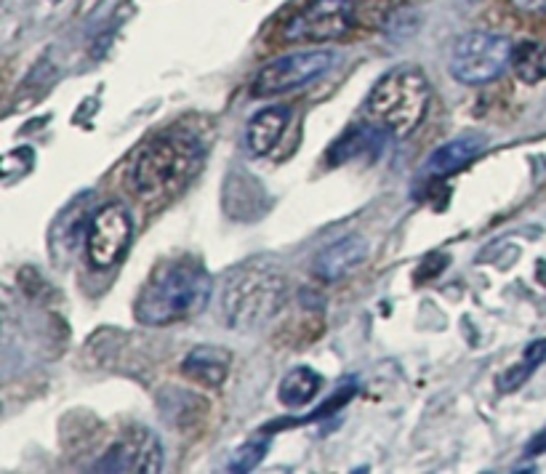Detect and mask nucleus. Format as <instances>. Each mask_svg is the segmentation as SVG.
<instances>
[{"instance_id": "nucleus-1", "label": "nucleus", "mask_w": 546, "mask_h": 474, "mask_svg": "<svg viewBox=\"0 0 546 474\" xmlns=\"http://www.w3.org/2000/svg\"><path fill=\"white\" fill-rule=\"evenodd\" d=\"M214 280L192 261H168L147 277L136 296L134 315L142 325H171L190 320L208 307Z\"/></svg>"}, {"instance_id": "nucleus-2", "label": "nucleus", "mask_w": 546, "mask_h": 474, "mask_svg": "<svg viewBox=\"0 0 546 474\" xmlns=\"http://www.w3.org/2000/svg\"><path fill=\"white\" fill-rule=\"evenodd\" d=\"M429 96L432 88L419 67H395L365 99V118L373 126L384 128L389 136L405 139L427 118Z\"/></svg>"}, {"instance_id": "nucleus-3", "label": "nucleus", "mask_w": 546, "mask_h": 474, "mask_svg": "<svg viewBox=\"0 0 546 474\" xmlns=\"http://www.w3.org/2000/svg\"><path fill=\"white\" fill-rule=\"evenodd\" d=\"M206 152L195 136H158L142 150L131 168V182L142 198H166L184 190L203 166Z\"/></svg>"}, {"instance_id": "nucleus-4", "label": "nucleus", "mask_w": 546, "mask_h": 474, "mask_svg": "<svg viewBox=\"0 0 546 474\" xmlns=\"http://www.w3.org/2000/svg\"><path fill=\"white\" fill-rule=\"evenodd\" d=\"M285 277L272 267L240 269L227 280L222 293V312L230 328H256L267 323L283 307Z\"/></svg>"}, {"instance_id": "nucleus-5", "label": "nucleus", "mask_w": 546, "mask_h": 474, "mask_svg": "<svg viewBox=\"0 0 546 474\" xmlns=\"http://www.w3.org/2000/svg\"><path fill=\"white\" fill-rule=\"evenodd\" d=\"M512 40L496 32H469L456 40L451 54L453 78L464 86H485L504 75L512 64Z\"/></svg>"}, {"instance_id": "nucleus-6", "label": "nucleus", "mask_w": 546, "mask_h": 474, "mask_svg": "<svg viewBox=\"0 0 546 474\" xmlns=\"http://www.w3.org/2000/svg\"><path fill=\"white\" fill-rule=\"evenodd\" d=\"M355 22L352 0H304L280 27L288 43H325L347 35Z\"/></svg>"}, {"instance_id": "nucleus-7", "label": "nucleus", "mask_w": 546, "mask_h": 474, "mask_svg": "<svg viewBox=\"0 0 546 474\" xmlns=\"http://www.w3.org/2000/svg\"><path fill=\"white\" fill-rule=\"evenodd\" d=\"M333 62H336V54H331V51H299V54L280 56L256 72L251 94L256 99L291 94L296 88H304L325 78L331 72Z\"/></svg>"}, {"instance_id": "nucleus-8", "label": "nucleus", "mask_w": 546, "mask_h": 474, "mask_svg": "<svg viewBox=\"0 0 546 474\" xmlns=\"http://www.w3.org/2000/svg\"><path fill=\"white\" fill-rule=\"evenodd\" d=\"M131 237H134V222H131L128 208L120 203L102 206L88 224V259L96 269H110L112 264L123 259V253L131 245Z\"/></svg>"}, {"instance_id": "nucleus-9", "label": "nucleus", "mask_w": 546, "mask_h": 474, "mask_svg": "<svg viewBox=\"0 0 546 474\" xmlns=\"http://www.w3.org/2000/svg\"><path fill=\"white\" fill-rule=\"evenodd\" d=\"M163 469V448L160 440L147 429H134L126 437L96 461L91 472H136V474H155Z\"/></svg>"}, {"instance_id": "nucleus-10", "label": "nucleus", "mask_w": 546, "mask_h": 474, "mask_svg": "<svg viewBox=\"0 0 546 474\" xmlns=\"http://www.w3.org/2000/svg\"><path fill=\"white\" fill-rule=\"evenodd\" d=\"M368 256V243L360 235L341 237L336 243L325 248L315 261V275L323 280H339V277L349 275L352 269H357Z\"/></svg>"}, {"instance_id": "nucleus-11", "label": "nucleus", "mask_w": 546, "mask_h": 474, "mask_svg": "<svg viewBox=\"0 0 546 474\" xmlns=\"http://www.w3.org/2000/svg\"><path fill=\"white\" fill-rule=\"evenodd\" d=\"M291 123V110L288 107H267V110L256 112L254 118L248 120L246 128V144L248 150L254 152L256 158L270 155L280 142V136L285 134V128Z\"/></svg>"}, {"instance_id": "nucleus-12", "label": "nucleus", "mask_w": 546, "mask_h": 474, "mask_svg": "<svg viewBox=\"0 0 546 474\" xmlns=\"http://www.w3.org/2000/svg\"><path fill=\"white\" fill-rule=\"evenodd\" d=\"M232 355L224 347H195L184 357L182 373L206 387H222L230 376Z\"/></svg>"}, {"instance_id": "nucleus-13", "label": "nucleus", "mask_w": 546, "mask_h": 474, "mask_svg": "<svg viewBox=\"0 0 546 474\" xmlns=\"http://www.w3.org/2000/svg\"><path fill=\"white\" fill-rule=\"evenodd\" d=\"M485 150V139L477 134H467L453 139V142L437 147L427 160V174L432 176H451L469 166L472 160Z\"/></svg>"}, {"instance_id": "nucleus-14", "label": "nucleus", "mask_w": 546, "mask_h": 474, "mask_svg": "<svg viewBox=\"0 0 546 474\" xmlns=\"http://www.w3.org/2000/svg\"><path fill=\"white\" fill-rule=\"evenodd\" d=\"M384 128L373 126V123H365V126H357L352 131H347L344 139L333 144L331 150V163H347L352 158H363L365 152H381L384 150Z\"/></svg>"}, {"instance_id": "nucleus-15", "label": "nucleus", "mask_w": 546, "mask_h": 474, "mask_svg": "<svg viewBox=\"0 0 546 474\" xmlns=\"http://www.w3.org/2000/svg\"><path fill=\"white\" fill-rule=\"evenodd\" d=\"M323 389V376L312 368H296L280 381L277 387V397L285 408H299V405L312 403Z\"/></svg>"}, {"instance_id": "nucleus-16", "label": "nucleus", "mask_w": 546, "mask_h": 474, "mask_svg": "<svg viewBox=\"0 0 546 474\" xmlns=\"http://www.w3.org/2000/svg\"><path fill=\"white\" fill-rule=\"evenodd\" d=\"M512 70L525 86L541 83L546 78V43H539V40L517 43L515 51H512Z\"/></svg>"}, {"instance_id": "nucleus-17", "label": "nucleus", "mask_w": 546, "mask_h": 474, "mask_svg": "<svg viewBox=\"0 0 546 474\" xmlns=\"http://www.w3.org/2000/svg\"><path fill=\"white\" fill-rule=\"evenodd\" d=\"M544 360H546V339H539V341H533V344H528V349L523 352V360H520L517 365H512V368H509V371L499 379L501 392H515V389L523 387L525 381L531 379L533 371H536Z\"/></svg>"}, {"instance_id": "nucleus-18", "label": "nucleus", "mask_w": 546, "mask_h": 474, "mask_svg": "<svg viewBox=\"0 0 546 474\" xmlns=\"http://www.w3.org/2000/svg\"><path fill=\"white\" fill-rule=\"evenodd\" d=\"M264 453H267V443H246L240 445L238 451L232 453L230 459V472H251L262 464Z\"/></svg>"}, {"instance_id": "nucleus-19", "label": "nucleus", "mask_w": 546, "mask_h": 474, "mask_svg": "<svg viewBox=\"0 0 546 474\" xmlns=\"http://www.w3.org/2000/svg\"><path fill=\"white\" fill-rule=\"evenodd\" d=\"M525 14H546V0H512Z\"/></svg>"}, {"instance_id": "nucleus-20", "label": "nucleus", "mask_w": 546, "mask_h": 474, "mask_svg": "<svg viewBox=\"0 0 546 474\" xmlns=\"http://www.w3.org/2000/svg\"><path fill=\"white\" fill-rule=\"evenodd\" d=\"M541 453H546V427L525 448V456H541Z\"/></svg>"}]
</instances>
